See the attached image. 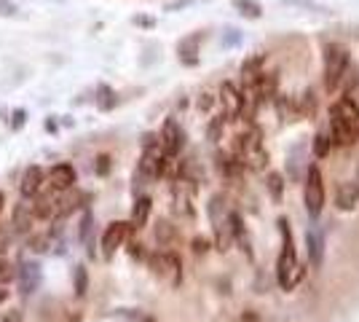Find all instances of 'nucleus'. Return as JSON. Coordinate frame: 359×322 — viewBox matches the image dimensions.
<instances>
[{
    "label": "nucleus",
    "mask_w": 359,
    "mask_h": 322,
    "mask_svg": "<svg viewBox=\"0 0 359 322\" xmlns=\"http://www.w3.org/2000/svg\"><path fill=\"white\" fill-rule=\"evenodd\" d=\"M330 140L332 145L348 148L359 142V102L351 97H341L330 107Z\"/></svg>",
    "instance_id": "1"
},
{
    "label": "nucleus",
    "mask_w": 359,
    "mask_h": 322,
    "mask_svg": "<svg viewBox=\"0 0 359 322\" xmlns=\"http://www.w3.org/2000/svg\"><path fill=\"white\" fill-rule=\"evenodd\" d=\"M279 234H282V253H279V261H276V282H279L282 290H292L303 279V266L298 261L292 231H290V223L285 217L279 220Z\"/></svg>",
    "instance_id": "2"
},
{
    "label": "nucleus",
    "mask_w": 359,
    "mask_h": 322,
    "mask_svg": "<svg viewBox=\"0 0 359 322\" xmlns=\"http://www.w3.org/2000/svg\"><path fill=\"white\" fill-rule=\"evenodd\" d=\"M233 159L244 169H252V172H263L266 169V164H269V151H266V145H263L257 129H250V132H244V135L236 137Z\"/></svg>",
    "instance_id": "3"
},
{
    "label": "nucleus",
    "mask_w": 359,
    "mask_h": 322,
    "mask_svg": "<svg viewBox=\"0 0 359 322\" xmlns=\"http://www.w3.org/2000/svg\"><path fill=\"white\" fill-rule=\"evenodd\" d=\"M348 48L344 43H325V54H322V76H325V89L327 92H338L341 83L346 81L348 73Z\"/></svg>",
    "instance_id": "4"
},
{
    "label": "nucleus",
    "mask_w": 359,
    "mask_h": 322,
    "mask_svg": "<svg viewBox=\"0 0 359 322\" xmlns=\"http://www.w3.org/2000/svg\"><path fill=\"white\" fill-rule=\"evenodd\" d=\"M210 220H212V231H215V245L220 253H225L228 247L233 245V220H236V213L228 207L225 196H212L210 201Z\"/></svg>",
    "instance_id": "5"
},
{
    "label": "nucleus",
    "mask_w": 359,
    "mask_h": 322,
    "mask_svg": "<svg viewBox=\"0 0 359 322\" xmlns=\"http://www.w3.org/2000/svg\"><path fill=\"white\" fill-rule=\"evenodd\" d=\"M172 159H166V154L161 151V145H158V137H145L142 142V156H140V167H137V180H158L161 175H164L166 164H169Z\"/></svg>",
    "instance_id": "6"
},
{
    "label": "nucleus",
    "mask_w": 359,
    "mask_h": 322,
    "mask_svg": "<svg viewBox=\"0 0 359 322\" xmlns=\"http://www.w3.org/2000/svg\"><path fill=\"white\" fill-rule=\"evenodd\" d=\"M148 266L153 276L158 282H164L166 288H180L182 282V263H180V255L175 253H153L148 258Z\"/></svg>",
    "instance_id": "7"
},
{
    "label": "nucleus",
    "mask_w": 359,
    "mask_h": 322,
    "mask_svg": "<svg viewBox=\"0 0 359 322\" xmlns=\"http://www.w3.org/2000/svg\"><path fill=\"white\" fill-rule=\"evenodd\" d=\"M303 204L309 217H319L325 210V180L316 164L306 169V180H303Z\"/></svg>",
    "instance_id": "8"
},
{
    "label": "nucleus",
    "mask_w": 359,
    "mask_h": 322,
    "mask_svg": "<svg viewBox=\"0 0 359 322\" xmlns=\"http://www.w3.org/2000/svg\"><path fill=\"white\" fill-rule=\"evenodd\" d=\"M194 196H196V183L185 172H180V177L172 185V199H175L177 215H185V217L194 215Z\"/></svg>",
    "instance_id": "9"
},
{
    "label": "nucleus",
    "mask_w": 359,
    "mask_h": 322,
    "mask_svg": "<svg viewBox=\"0 0 359 322\" xmlns=\"http://www.w3.org/2000/svg\"><path fill=\"white\" fill-rule=\"evenodd\" d=\"M129 234H132V223H126V220H113L107 226L105 234H102V258L105 261H113V255L129 239Z\"/></svg>",
    "instance_id": "10"
},
{
    "label": "nucleus",
    "mask_w": 359,
    "mask_h": 322,
    "mask_svg": "<svg viewBox=\"0 0 359 322\" xmlns=\"http://www.w3.org/2000/svg\"><path fill=\"white\" fill-rule=\"evenodd\" d=\"M158 145L166 154V159H175V156L182 151L185 145V132L177 123V119H166L164 126H161V135H158Z\"/></svg>",
    "instance_id": "11"
},
{
    "label": "nucleus",
    "mask_w": 359,
    "mask_h": 322,
    "mask_svg": "<svg viewBox=\"0 0 359 322\" xmlns=\"http://www.w3.org/2000/svg\"><path fill=\"white\" fill-rule=\"evenodd\" d=\"M220 107H223L225 121H236V119L244 116V97L231 81H225L220 86Z\"/></svg>",
    "instance_id": "12"
},
{
    "label": "nucleus",
    "mask_w": 359,
    "mask_h": 322,
    "mask_svg": "<svg viewBox=\"0 0 359 322\" xmlns=\"http://www.w3.org/2000/svg\"><path fill=\"white\" fill-rule=\"evenodd\" d=\"M14 279L19 282V293H22V295H32V293L41 288V279H43L41 263L22 261V263H19V269H16Z\"/></svg>",
    "instance_id": "13"
},
{
    "label": "nucleus",
    "mask_w": 359,
    "mask_h": 322,
    "mask_svg": "<svg viewBox=\"0 0 359 322\" xmlns=\"http://www.w3.org/2000/svg\"><path fill=\"white\" fill-rule=\"evenodd\" d=\"M48 183H51V188L54 191H67V188H73L75 185V169H73V164H54V167L48 169Z\"/></svg>",
    "instance_id": "14"
},
{
    "label": "nucleus",
    "mask_w": 359,
    "mask_h": 322,
    "mask_svg": "<svg viewBox=\"0 0 359 322\" xmlns=\"http://www.w3.org/2000/svg\"><path fill=\"white\" fill-rule=\"evenodd\" d=\"M43 177L46 175H43V169L41 167H35V164L27 167L25 169V175H22V183H19V194H22L25 199H32V196L43 188Z\"/></svg>",
    "instance_id": "15"
},
{
    "label": "nucleus",
    "mask_w": 359,
    "mask_h": 322,
    "mask_svg": "<svg viewBox=\"0 0 359 322\" xmlns=\"http://www.w3.org/2000/svg\"><path fill=\"white\" fill-rule=\"evenodd\" d=\"M65 196L57 201V213L60 217L57 220H65V217H70V215L81 207V201H86V194H81V191H73V188H67V191H62Z\"/></svg>",
    "instance_id": "16"
},
{
    "label": "nucleus",
    "mask_w": 359,
    "mask_h": 322,
    "mask_svg": "<svg viewBox=\"0 0 359 322\" xmlns=\"http://www.w3.org/2000/svg\"><path fill=\"white\" fill-rule=\"evenodd\" d=\"M306 247H309V261L311 266H319L322 263V253H325V234L316 229L306 231Z\"/></svg>",
    "instance_id": "17"
},
{
    "label": "nucleus",
    "mask_w": 359,
    "mask_h": 322,
    "mask_svg": "<svg viewBox=\"0 0 359 322\" xmlns=\"http://www.w3.org/2000/svg\"><path fill=\"white\" fill-rule=\"evenodd\" d=\"M357 201H359V188L354 180L338 185V191H335V204H338L341 210H354Z\"/></svg>",
    "instance_id": "18"
},
{
    "label": "nucleus",
    "mask_w": 359,
    "mask_h": 322,
    "mask_svg": "<svg viewBox=\"0 0 359 322\" xmlns=\"http://www.w3.org/2000/svg\"><path fill=\"white\" fill-rule=\"evenodd\" d=\"M30 210H32V217H41V220H43V217H51V215H54V210H57V201L38 191V194L32 196Z\"/></svg>",
    "instance_id": "19"
},
{
    "label": "nucleus",
    "mask_w": 359,
    "mask_h": 322,
    "mask_svg": "<svg viewBox=\"0 0 359 322\" xmlns=\"http://www.w3.org/2000/svg\"><path fill=\"white\" fill-rule=\"evenodd\" d=\"M81 242L94 258V215H91V210H83V217H81Z\"/></svg>",
    "instance_id": "20"
},
{
    "label": "nucleus",
    "mask_w": 359,
    "mask_h": 322,
    "mask_svg": "<svg viewBox=\"0 0 359 322\" xmlns=\"http://www.w3.org/2000/svg\"><path fill=\"white\" fill-rule=\"evenodd\" d=\"M150 196H140L135 201V210H132V229H145V223H148L150 217Z\"/></svg>",
    "instance_id": "21"
},
{
    "label": "nucleus",
    "mask_w": 359,
    "mask_h": 322,
    "mask_svg": "<svg viewBox=\"0 0 359 322\" xmlns=\"http://www.w3.org/2000/svg\"><path fill=\"white\" fill-rule=\"evenodd\" d=\"M30 223H32V210L30 204H16L14 207V229L19 231V234H27L30 231Z\"/></svg>",
    "instance_id": "22"
},
{
    "label": "nucleus",
    "mask_w": 359,
    "mask_h": 322,
    "mask_svg": "<svg viewBox=\"0 0 359 322\" xmlns=\"http://www.w3.org/2000/svg\"><path fill=\"white\" fill-rule=\"evenodd\" d=\"M73 290L75 298H83L86 290H89V271H86V266H75L73 269Z\"/></svg>",
    "instance_id": "23"
},
{
    "label": "nucleus",
    "mask_w": 359,
    "mask_h": 322,
    "mask_svg": "<svg viewBox=\"0 0 359 322\" xmlns=\"http://www.w3.org/2000/svg\"><path fill=\"white\" fill-rule=\"evenodd\" d=\"M196 43H198L196 35L185 38V41L180 43V60H182V65H196V62H198V57H196Z\"/></svg>",
    "instance_id": "24"
},
{
    "label": "nucleus",
    "mask_w": 359,
    "mask_h": 322,
    "mask_svg": "<svg viewBox=\"0 0 359 322\" xmlns=\"http://www.w3.org/2000/svg\"><path fill=\"white\" fill-rule=\"evenodd\" d=\"M97 105H100V110H110V107H116V94H113V89L110 86H100L97 89Z\"/></svg>",
    "instance_id": "25"
},
{
    "label": "nucleus",
    "mask_w": 359,
    "mask_h": 322,
    "mask_svg": "<svg viewBox=\"0 0 359 322\" xmlns=\"http://www.w3.org/2000/svg\"><path fill=\"white\" fill-rule=\"evenodd\" d=\"M233 6L239 8L241 16H250V19H257V16H260V6H257L255 0H236Z\"/></svg>",
    "instance_id": "26"
},
{
    "label": "nucleus",
    "mask_w": 359,
    "mask_h": 322,
    "mask_svg": "<svg viewBox=\"0 0 359 322\" xmlns=\"http://www.w3.org/2000/svg\"><path fill=\"white\" fill-rule=\"evenodd\" d=\"M269 188H271V196H273V201H282V188H285L282 175L271 172V175H269Z\"/></svg>",
    "instance_id": "27"
},
{
    "label": "nucleus",
    "mask_w": 359,
    "mask_h": 322,
    "mask_svg": "<svg viewBox=\"0 0 359 322\" xmlns=\"http://www.w3.org/2000/svg\"><path fill=\"white\" fill-rule=\"evenodd\" d=\"M330 148H332V140H330V135L319 132V135L314 137V154L316 156H327Z\"/></svg>",
    "instance_id": "28"
},
{
    "label": "nucleus",
    "mask_w": 359,
    "mask_h": 322,
    "mask_svg": "<svg viewBox=\"0 0 359 322\" xmlns=\"http://www.w3.org/2000/svg\"><path fill=\"white\" fill-rule=\"evenodd\" d=\"M30 250L32 253H51V236L48 234H41V236H32L30 239Z\"/></svg>",
    "instance_id": "29"
},
{
    "label": "nucleus",
    "mask_w": 359,
    "mask_h": 322,
    "mask_svg": "<svg viewBox=\"0 0 359 322\" xmlns=\"http://www.w3.org/2000/svg\"><path fill=\"white\" fill-rule=\"evenodd\" d=\"M14 276H16L14 266H11L8 261H3V258H0V285H8Z\"/></svg>",
    "instance_id": "30"
},
{
    "label": "nucleus",
    "mask_w": 359,
    "mask_h": 322,
    "mask_svg": "<svg viewBox=\"0 0 359 322\" xmlns=\"http://www.w3.org/2000/svg\"><path fill=\"white\" fill-rule=\"evenodd\" d=\"M0 16H6V19H16L19 16V8H16L14 0H0Z\"/></svg>",
    "instance_id": "31"
},
{
    "label": "nucleus",
    "mask_w": 359,
    "mask_h": 322,
    "mask_svg": "<svg viewBox=\"0 0 359 322\" xmlns=\"http://www.w3.org/2000/svg\"><path fill=\"white\" fill-rule=\"evenodd\" d=\"M156 236H158V242H166L169 236H175V231H172V226H169L166 220H161L158 229H156Z\"/></svg>",
    "instance_id": "32"
},
{
    "label": "nucleus",
    "mask_w": 359,
    "mask_h": 322,
    "mask_svg": "<svg viewBox=\"0 0 359 322\" xmlns=\"http://www.w3.org/2000/svg\"><path fill=\"white\" fill-rule=\"evenodd\" d=\"M107 172H110V156L107 154L97 156V175H100V177H105Z\"/></svg>",
    "instance_id": "33"
},
{
    "label": "nucleus",
    "mask_w": 359,
    "mask_h": 322,
    "mask_svg": "<svg viewBox=\"0 0 359 322\" xmlns=\"http://www.w3.org/2000/svg\"><path fill=\"white\" fill-rule=\"evenodd\" d=\"M25 123H27V110H14V121H11V129H14V132H19Z\"/></svg>",
    "instance_id": "34"
},
{
    "label": "nucleus",
    "mask_w": 359,
    "mask_h": 322,
    "mask_svg": "<svg viewBox=\"0 0 359 322\" xmlns=\"http://www.w3.org/2000/svg\"><path fill=\"white\" fill-rule=\"evenodd\" d=\"M220 129H223V116H220V119H215V121L210 123V140L220 137Z\"/></svg>",
    "instance_id": "35"
},
{
    "label": "nucleus",
    "mask_w": 359,
    "mask_h": 322,
    "mask_svg": "<svg viewBox=\"0 0 359 322\" xmlns=\"http://www.w3.org/2000/svg\"><path fill=\"white\" fill-rule=\"evenodd\" d=\"M8 242H11V236H8V231L0 226V253H6L8 250Z\"/></svg>",
    "instance_id": "36"
},
{
    "label": "nucleus",
    "mask_w": 359,
    "mask_h": 322,
    "mask_svg": "<svg viewBox=\"0 0 359 322\" xmlns=\"http://www.w3.org/2000/svg\"><path fill=\"white\" fill-rule=\"evenodd\" d=\"M3 322H25V317H22V311H6V317H3Z\"/></svg>",
    "instance_id": "37"
},
{
    "label": "nucleus",
    "mask_w": 359,
    "mask_h": 322,
    "mask_svg": "<svg viewBox=\"0 0 359 322\" xmlns=\"http://www.w3.org/2000/svg\"><path fill=\"white\" fill-rule=\"evenodd\" d=\"M241 322H260V317H257V311H244V314H241Z\"/></svg>",
    "instance_id": "38"
},
{
    "label": "nucleus",
    "mask_w": 359,
    "mask_h": 322,
    "mask_svg": "<svg viewBox=\"0 0 359 322\" xmlns=\"http://www.w3.org/2000/svg\"><path fill=\"white\" fill-rule=\"evenodd\" d=\"M207 245H210L207 239H196V242H194V250H196V253H207Z\"/></svg>",
    "instance_id": "39"
},
{
    "label": "nucleus",
    "mask_w": 359,
    "mask_h": 322,
    "mask_svg": "<svg viewBox=\"0 0 359 322\" xmlns=\"http://www.w3.org/2000/svg\"><path fill=\"white\" fill-rule=\"evenodd\" d=\"M6 298H8V290H6V288H3V285H0V304H3V301H6Z\"/></svg>",
    "instance_id": "40"
},
{
    "label": "nucleus",
    "mask_w": 359,
    "mask_h": 322,
    "mask_svg": "<svg viewBox=\"0 0 359 322\" xmlns=\"http://www.w3.org/2000/svg\"><path fill=\"white\" fill-rule=\"evenodd\" d=\"M3 204H6V196H3V191H0V213H3Z\"/></svg>",
    "instance_id": "41"
},
{
    "label": "nucleus",
    "mask_w": 359,
    "mask_h": 322,
    "mask_svg": "<svg viewBox=\"0 0 359 322\" xmlns=\"http://www.w3.org/2000/svg\"><path fill=\"white\" fill-rule=\"evenodd\" d=\"M142 322H156V320H142Z\"/></svg>",
    "instance_id": "42"
},
{
    "label": "nucleus",
    "mask_w": 359,
    "mask_h": 322,
    "mask_svg": "<svg viewBox=\"0 0 359 322\" xmlns=\"http://www.w3.org/2000/svg\"><path fill=\"white\" fill-rule=\"evenodd\" d=\"M357 188H359V183H357Z\"/></svg>",
    "instance_id": "43"
}]
</instances>
